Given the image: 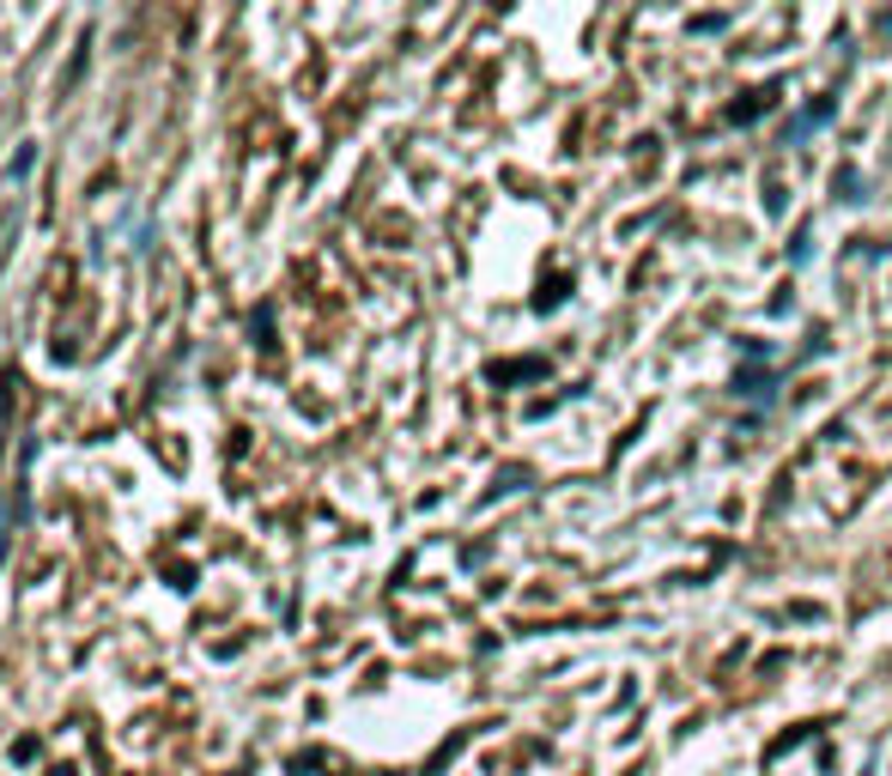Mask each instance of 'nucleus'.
Segmentation results:
<instances>
[{
	"instance_id": "1",
	"label": "nucleus",
	"mask_w": 892,
	"mask_h": 776,
	"mask_svg": "<svg viewBox=\"0 0 892 776\" xmlns=\"http://www.w3.org/2000/svg\"><path fill=\"white\" fill-rule=\"evenodd\" d=\"M832 115H838V98H813L808 110H801L795 122H790V146H795V140H808L820 122H832Z\"/></svg>"
},
{
	"instance_id": "2",
	"label": "nucleus",
	"mask_w": 892,
	"mask_h": 776,
	"mask_svg": "<svg viewBox=\"0 0 892 776\" xmlns=\"http://www.w3.org/2000/svg\"><path fill=\"white\" fill-rule=\"evenodd\" d=\"M37 164V146H19V159H12V176H24Z\"/></svg>"
}]
</instances>
